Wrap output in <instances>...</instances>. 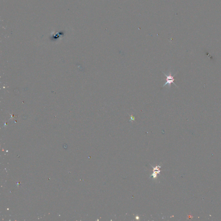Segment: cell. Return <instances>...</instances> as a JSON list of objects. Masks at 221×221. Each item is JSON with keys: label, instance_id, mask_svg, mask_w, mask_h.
I'll return each instance as SVG.
<instances>
[{"label": "cell", "instance_id": "cell-1", "mask_svg": "<svg viewBox=\"0 0 221 221\" xmlns=\"http://www.w3.org/2000/svg\"><path fill=\"white\" fill-rule=\"evenodd\" d=\"M162 72L163 73V74L166 77V82L165 83V84L163 85V87L166 86V85H171V83H173L174 84V85H176V86H177V85H176V84L174 83V80H175V79H174V77L175 76V75L172 76V74H171V72H170L169 74H168V75H167L166 74L164 73L163 71H162Z\"/></svg>", "mask_w": 221, "mask_h": 221}]
</instances>
